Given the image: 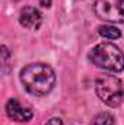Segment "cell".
Returning <instances> with one entry per match:
<instances>
[{"label": "cell", "instance_id": "3957f363", "mask_svg": "<svg viewBox=\"0 0 124 125\" xmlns=\"http://www.w3.org/2000/svg\"><path fill=\"white\" fill-rule=\"evenodd\" d=\"M95 92L104 103H107L110 106H118L124 96L121 80L114 76L99 77L95 83Z\"/></svg>", "mask_w": 124, "mask_h": 125}, {"label": "cell", "instance_id": "52a82bcc", "mask_svg": "<svg viewBox=\"0 0 124 125\" xmlns=\"http://www.w3.org/2000/svg\"><path fill=\"white\" fill-rule=\"evenodd\" d=\"M99 35L107 38V39H118L121 36V31L115 26L102 25V26H99Z\"/></svg>", "mask_w": 124, "mask_h": 125}, {"label": "cell", "instance_id": "8fae6325", "mask_svg": "<svg viewBox=\"0 0 124 125\" xmlns=\"http://www.w3.org/2000/svg\"><path fill=\"white\" fill-rule=\"evenodd\" d=\"M123 97H124V96H123Z\"/></svg>", "mask_w": 124, "mask_h": 125}, {"label": "cell", "instance_id": "7a4b0ae2", "mask_svg": "<svg viewBox=\"0 0 124 125\" xmlns=\"http://www.w3.org/2000/svg\"><path fill=\"white\" fill-rule=\"evenodd\" d=\"M89 60L102 70L115 73L124 70V52L111 42H102L93 47L89 52Z\"/></svg>", "mask_w": 124, "mask_h": 125}, {"label": "cell", "instance_id": "277c9868", "mask_svg": "<svg viewBox=\"0 0 124 125\" xmlns=\"http://www.w3.org/2000/svg\"><path fill=\"white\" fill-rule=\"evenodd\" d=\"M93 10L102 21L124 23V0H96Z\"/></svg>", "mask_w": 124, "mask_h": 125}, {"label": "cell", "instance_id": "ba28073f", "mask_svg": "<svg viewBox=\"0 0 124 125\" xmlns=\"http://www.w3.org/2000/svg\"><path fill=\"white\" fill-rule=\"evenodd\" d=\"M91 125H114V116L111 114H108V112L98 114L93 118V121Z\"/></svg>", "mask_w": 124, "mask_h": 125}, {"label": "cell", "instance_id": "30bf717a", "mask_svg": "<svg viewBox=\"0 0 124 125\" xmlns=\"http://www.w3.org/2000/svg\"><path fill=\"white\" fill-rule=\"evenodd\" d=\"M50 4H51V0H41V6L44 7H50Z\"/></svg>", "mask_w": 124, "mask_h": 125}, {"label": "cell", "instance_id": "8992f818", "mask_svg": "<svg viewBox=\"0 0 124 125\" xmlns=\"http://www.w3.org/2000/svg\"><path fill=\"white\" fill-rule=\"evenodd\" d=\"M42 22V16L41 13L32 7V6H26L22 9L21 15H19V23L24 26V28H28V29H38L39 25Z\"/></svg>", "mask_w": 124, "mask_h": 125}, {"label": "cell", "instance_id": "5b68a950", "mask_svg": "<svg viewBox=\"0 0 124 125\" xmlns=\"http://www.w3.org/2000/svg\"><path fill=\"white\" fill-rule=\"evenodd\" d=\"M6 114H7V116L10 119H13L16 122H26V121L31 119L32 115H34L29 108L24 106L15 97H12V99L7 100V103H6Z\"/></svg>", "mask_w": 124, "mask_h": 125}, {"label": "cell", "instance_id": "9c48e42d", "mask_svg": "<svg viewBox=\"0 0 124 125\" xmlns=\"http://www.w3.org/2000/svg\"><path fill=\"white\" fill-rule=\"evenodd\" d=\"M45 125H63V124H62V119H59V118H51L50 121H47Z\"/></svg>", "mask_w": 124, "mask_h": 125}, {"label": "cell", "instance_id": "6da1fadb", "mask_svg": "<svg viewBox=\"0 0 124 125\" xmlns=\"http://www.w3.org/2000/svg\"><path fill=\"white\" fill-rule=\"evenodd\" d=\"M21 82L31 94L45 96L56 84V74L50 65L44 62H34L21 71Z\"/></svg>", "mask_w": 124, "mask_h": 125}]
</instances>
